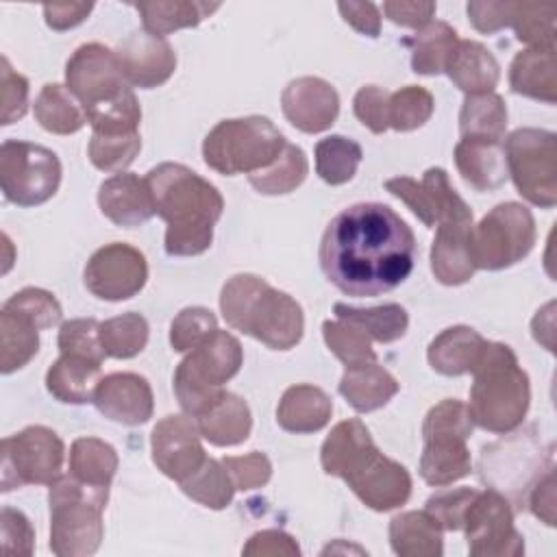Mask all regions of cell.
Returning <instances> with one entry per match:
<instances>
[{
    "label": "cell",
    "instance_id": "cell-1",
    "mask_svg": "<svg viewBox=\"0 0 557 557\" xmlns=\"http://www.w3.org/2000/svg\"><path fill=\"white\" fill-rule=\"evenodd\" d=\"M318 257L339 292L368 298L392 292L411 274L416 237L392 207L357 202L329 222Z\"/></svg>",
    "mask_w": 557,
    "mask_h": 557
},
{
    "label": "cell",
    "instance_id": "cell-2",
    "mask_svg": "<svg viewBox=\"0 0 557 557\" xmlns=\"http://www.w3.org/2000/svg\"><path fill=\"white\" fill-rule=\"evenodd\" d=\"M154 209L165 220V252L196 257L211 248L213 226L222 218L224 198L215 185L181 163H159L146 174Z\"/></svg>",
    "mask_w": 557,
    "mask_h": 557
},
{
    "label": "cell",
    "instance_id": "cell-3",
    "mask_svg": "<svg viewBox=\"0 0 557 557\" xmlns=\"http://www.w3.org/2000/svg\"><path fill=\"white\" fill-rule=\"evenodd\" d=\"M65 87L83 107L94 133H139L141 107L120 70L115 50L102 44L78 46L65 63Z\"/></svg>",
    "mask_w": 557,
    "mask_h": 557
},
{
    "label": "cell",
    "instance_id": "cell-4",
    "mask_svg": "<svg viewBox=\"0 0 557 557\" xmlns=\"http://www.w3.org/2000/svg\"><path fill=\"white\" fill-rule=\"evenodd\" d=\"M220 311L228 326L272 350H289L302 339V307L257 274L231 276L220 294Z\"/></svg>",
    "mask_w": 557,
    "mask_h": 557
},
{
    "label": "cell",
    "instance_id": "cell-5",
    "mask_svg": "<svg viewBox=\"0 0 557 557\" xmlns=\"http://www.w3.org/2000/svg\"><path fill=\"white\" fill-rule=\"evenodd\" d=\"M470 374L474 376L468 403L472 422L490 433L518 429L529 411L531 387L516 352L507 344L485 342Z\"/></svg>",
    "mask_w": 557,
    "mask_h": 557
},
{
    "label": "cell",
    "instance_id": "cell-6",
    "mask_svg": "<svg viewBox=\"0 0 557 557\" xmlns=\"http://www.w3.org/2000/svg\"><path fill=\"white\" fill-rule=\"evenodd\" d=\"M109 500L107 485H89L72 474L50 483V550L59 557H89L104 537L102 511Z\"/></svg>",
    "mask_w": 557,
    "mask_h": 557
},
{
    "label": "cell",
    "instance_id": "cell-7",
    "mask_svg": "<svg viewBox=\"0 0 557 557\" xmlns=\"http://www.w3.org/2000/svg\"><path fill=\"white\" fill-rule=\"evenodd\" d=\"M244 363V350L235 335L215 329L187 352L174 372V394L189 418L207 411L226 389Z\"/></svg>",
    "mask_w": 557,
    "mask_h": 557
},
{
    "label": "cell",
    "instance_id": "cell-8",
    "mask_svg": "<svg viewBox=\"0 0 557 557\" xmlns=\"http://www.w3.org/2000/svg\"><path fill=\"white\" fill-rule=\"evenodd\" d=\"M468 405L457 398H444L433 405L422 422V455L418 472L424 483L446 487L472 470L468 437L472 435Z\"/></svg>",
    "mask_w": 557,
    "mask_h": 557
},
{
    "label": "cell",
    "instance_id": "cell-9",
    "mask_svg": "<svg viewBox=\"0 0 557 557\" xmlns=\"http://www.w3.org/2000/svg\"><path fill=\"white\" fill-rule=\"evenodd\" d=\"M283 133L263 115L218 122L202 141L205 163L224 176L255 174L285 148Z\"/></svg>",
    "mask_w": 557,
    "mask_h": 557
},
{
    "label": "cell",
    "instance_id": "cell-10",
    "mask_svg": "<svg viewBox=\"0 0 557 557\" xmlns=\"http://www.w3.org/2000/svg\"><path fill=\"white\" fill-rule=\"evenodd\" d=\"M533 213L520 202H500L470 228V257L476 270H505L535 246Z\"/></svg>",
    "mask_w": 557,
    "mask_h": 557
},
{
    "label": "cell",
    "instance_id": "cell-11",
    "mask_svg": "<svg viewBox=\"0 0 557 557\" xmlns=\"http://www.w3.org/2000/svg\"><path fill=\"white\" fill-rule=\"evenodd\" d=\"M507 174L518 194L542 209L557 205V137L544 128H516L503 144Z\"/></svg>",
    "mask_w": 557,
    "mask_h": 557
},
{
    "label": "cell",
    "instance_id": "cell-12",
    "mask_svg": "<svg viewBox=\"0 0 557 557\" xmlns=\"http://www.w3.org/2000/svg\"><path fill=\"white\" fill-rule=\"evenodd\" d=\"M61 185L59 157L39 144L7 139L0 146V187L9 202L37 207L50 200Z\"/></svg>",
    "mask_w": 557,
    "mask_h": 557
},
{
    "label": "cell",
    "instance_id": "cell-13",
    "mask_svg": "<svg viewBox=\"0 0 557 557\" xmlns=\"http://www.w3.org/2000/svg\"><path fill=\"white\" fill-rule=\"evenodd\" d=\"M63 440L48 426L33 424L2 440V492L22 485H50L61 476Z\"/></svg>",
    "mask_w": 557,
    "mask_h": 557
},
{
    "label": "cell",
    "instance_id": "cell-14",
    "mask_svg": "<svg viewBox=\"0 0 557 557\" xmlns=\"http://www.w3.org/2000/svg\"><path fill=\"white\" fill-rule=\"evenodd\" d=\"M461 531L466 533L468 553L472 557H520L524 555V537L513 524L509 500L496 492H476Z\"/></svg>",
    "mask_w": 557,
    "mask_h": 557
},
{
    "label": "cell",
    "instance_id": "cell-15",
    "mask_svg": "<svg viewBox=\"0 0 557 557\" xmlns=\"http://www.w3.org/2000/svg\"><path fill=\"white\" fill-rule=\"evenodd\" d=\"M85 287L100 300L120 302L139 294L148 281L144 252L131 244L113 242L98 248L83 272Z\"/></svg>",
    "mask_w": 557,
    "mask_h": 557
},
{
    "label": "cell",
    "instance_id": "cell-16",
    "mask_svg": "<svg viewBox=\"0 0 557 557\" xmlns=\"http://www.w3.org/2000/svg\"><path fill=\"white\" fill-rule=\"evenodd\" d=\"M196 420L189 416L161 418L150 435V450L157 470L181 483L191 476L207 459Z\"/></svg>",
    "mask_w": 557,
    "mask_h": 557
},
{
    "label": "cell",
    "instance_id": "cell-17",
    "mask_svg": "<svg viewBox=\"0 0 557 557\" xmlns=\"http://www.w3.org/2000/svg\"><path fill=\"white\" fill-rule=\"evenodd\" d=\"M344 481L372 511H392L411 496V474L403 463L385 457L381 450H374Z\"/></svg>",
    "mask_w": 557,
    "mask_h": 557
},
{
    "label": "cell",
    "instance_id": "cell-18",
    "mask_svg": "<svg viewBox=\"0 0 557 557\" xmlns=\"http://www.w3.org/2000/svg\"><path fill=\"white\" fill-rule=\"evenodd\" d=\"M281 109L294 128L315 135L335 124L339 113V96L324 78L300 76L289 81L283 89Z\"/></svg>",
    "mask_w": 557,
    "mask_h": 557
},
{
    "label": "cell",
    "instance_id": "cell-19",
    "mask_svg": "<svg viewBox=\"0 0 557 557\" xmlns=\"http://www.w3.org/2000/svg\"><path fill=\"white\" fill-rule=\"evenodd\" d=\"M120 70L131 87L154 89L170 81L176 70L174 48L148 30L131 33L115 50Z\"/></svg>",
    "mask_w": 557,
    "mask_h": 557
},
{
    "label": "cell",
    "instance_id": "cell-20",
    "mask_svg": "<svg viewBox=\"0 0 557 557\" xmlns=\"http://www.w3.org/2000/svg\"><path fill=\"white\" fill-rule=\"evenodd\" d=\"M91 403L107 420L124 426L144 424L154 411L152 387L135 372H113L102 376Z\"/></svg>",
    "mask_w": 557,
    "mask_h": 557
},
{
    "label": "cell",
    "instance_id": "cell-21",
    "mask_svg": "<svg viewBox=\"0 0 557 557\" xmlns=\"http://www.w3.org/2000/svg\"><path fill=\"white\" fill-rule=\"evenodd\" d=\"M98 207L115 226L133 228L148 222L157 209L150 185L131 172H120L100 183Z\"/></svg>",
    "mask_w": 557,
    "mask_h": 557
},
{
    "label": "cell",
    "instance_id": "cell-22",
    "mask_svg": "<svg viewBox=\"0 0 557 557\" xmlns=\"http://www.w3.org/2000/svg\"><path fill=\"white\" fill-rule=\"evenodd\" d=\"M472 220L440 222L431 244V272L442 285L468 283L476 268L470 257Z\"/></svg>",
    "mask_w": 557,
    "mask_h": 557
},
{
    "label": "cell",
    "instance_id": "cell-23",
    "mask_svg": "<svg viewBox=\"0 0 557 557\" xmlns=\"http://www.w3.org/2000/svg\"><path fill=\"white\" fill-rule=\"evenodd\" d=\"M379 450L368 426L359 418H348L337 422L320 448L322 470L331 476L346 479L363 461Z\"/></svg>",
    "mask_w": 557,
    "mask_h": 557
},
{
    "label": "cell",
    "instance_id": "cell-24",
    "mask_svg": "<svg viewBox=\"0 0 557 557\" xmlns=\"http://www.w3.org/2000/svg\"><path fill=\"white\" fill-rule=\"evenodd\" d=\"M333 413V400L324 389L309 383L292 385L283 392L276 407V424L287 433L322 431Z\"/></svg>",
    "mask_w": 557,
    "mask_h": 557
},
{
    "label": "cell",
    "instance_id": "cell-25",
    "mask_svg": "<svg viewBox=\"0 0 557 557\" xmlns=\"http://www.w3.org/2000/svg\"><path fill=\"white\" fill-rule=\"evenodd\" d=\"M455 165L461 178L476 191L498 189L509 176L503 141L461 137L455 146Z\"/></svg>",
    "mask_w": 557,
    "mask_h": 557
},
{
    "label": "cell",
    "instance_id": "cell-26",
    "mask_svg": "<svg viewBox=\"0 0 557 557\" xmlns=\"http://www.w3.org/2000/svg\"><path fill=\"white\" fill-rule=\"evenodd\" d=\"M194 420L200 435L209 444L222 448L246 442L252 429V413L248 403L233 392H224L207 411Z\"/></svg>",
    "mask_w": 557,
    "mask_h": 557
},
{
    "label": "cell",
    "instance_id": "cell-27",
    "mask_svg": "<svg viewBox=\"0 0 557 557\" xmlns=\"http://www.w3.org/2000/svg\"><path fill=\"white\" fill-rule=\"evenodd\" d=\"M485 339L470 326L457 324L444 329L429 344L426 359L431 368L444 376H461L474 370Z\"/></svg>",
    "mask_w": 557,
    "mask_h": 557
},
{
    "label": "cell",
    "instance_id": "cell-28",
    "mask_svg": "<svg viewBox=\"0 0 557 557\" xmlns=\"http://www.w3.org/2000/svg\"><path fill=\"white\" fill-rule=\"evenodd\" d=\"M455 87L470 94H490L498 85L500 65L496 57L479 41L463 39L455 46L446 70Z\"/></svg>",
    "mask_w": 557,
    "mask_h": 557
},
{
    "label": "cell",
    "instance_id": "cell-29",
    "mask_svg": "<svg viewBox=\"0 0 557 557\" xmlns=\"http://www.w3.org/2000/svg\"><path fill=\"white\" fill-rule=\"evenodd\" d=\"M511 91L542 100L557 102V63L555 48H527L518 52L509 67Z\"/></svg>",
    "mask_w": 557,
    "mask_h": 557
},
{
    "label": "cell",
    "instance_id": "cell-30",
    "mask_svg": "<svg viewBox=\"0 0 557 557\" xmlns=\"http://www.w3.org/2000/svg\"><path fill=\"white\" fill-rule=\"evenodd\" d=\"M337 389L355 411L370 413L385 407L398 394L400 385L379 361H370L346 368Z\"/></svg>",
    "mask_w": 557,
    "mask_h": 557
},
{
    "label": "cell",
    "instance_id": "cell-31",
    "mask_svg": "<svg viewBox=\"0 0 557 557\" xmlns=\"http://www.w3.org/2000/svg\"><path fill=\"white\" fill-rule=\"evenodd\" d=\"M102 363L76 355H61L46 372V389L67 405H85L94 400L100 383Z\"/></svg>",
    "mask_w": 557,
    "mask_h": 557
},
{
    "label": "cell",
    "instance_id": "cell-32",
    "mask_svg": "<svg viewBox=\"0 0 557 557\" xmlns=\"http://www.w3.org/2000/svg\"><path fill=\"white\" fill-rule=\"evenodd\" d=\"M389 544L400 557H442L444 537L440 524L422 511H403L389 520Z\"/></svg>",
    "mask_w": 557,
    "mask_h": 557
},
{
    "label": "cell",
    "instance_id": "cell-33",
    "mask_svg": "<svg viewBox=\"0 0 557 557\" xmlns=\"http://www.w3.org/2000/svg\"><path fill=\"white\" fill-rule=\"evenodd\" d=\"M135 9L141 15L144 30L157 37H165L178 28L198 26L205 17L220 9V4L198 2V0H157L139 2Z\"/></svg>",
    "mask_w": 557,
    "mask_h": 557
},
{
    "label": "cell",
    "instance_id": "cell-34",
    "mask_svg": "<svg viewBox=\"0 0 557 557\" xmlns=\"http://www.w3.org/2000/svg\"><path fill=\"white\" fill-rule=\"evenodd\" d=\"M35 120L54 135L78 133L87 124V115L78 100L59 83H46L33 104Z\"/></svg>",
    "mask_w": 557,
    "mask_h": 557
},
{
    "label": "cell",
    "instance_id": "cell-35",
    "mask_svg": "<svg viewBox=\"0 0 557 557\" xmlns=\"http://www.w3.org/2000/svg\"><path fill=\"white\" fill-rule=\"evenodd\" d=\"M505 131H507V104L498 94L490 91V94L466 96L459 111L461 137L503 141Z\"/></svg>",
    "mask_w": 557,
    "mask_h": 557
},
{
    "label": "cell",
    "instance_id": "cell-36",
    "mask_svg": "<svg viewBox=\"0 0 557 557\" xmlns=\"http://www.w3.org/2000/svg\"><path fill=\"white\" fill-rule=\"evenodd\" d=\"M407 44L411 48V70L422 76H435L446 70L459 37L450 24L435 20L407 39Z\"/></svg>",
    "mask_w": 557,
    "mask_h": 557
},
{
    "label": "cell",
    "instance_id": "cell-37",
    "mask_svg": "<svg viewBox=\"0 0 557 557\" xmlns=\"http://www.w3.org/2000/svg\"><path fill=\"white\" fill-rule=\"evenodd\" d=\"M39 326L22 313L0 311V370L11 374L24 368L39 350Z\"/></svg>",
    "mask_w": 557,
    "mask_h": 557
},
{
    "label": "cell",
    "instance_id": "cell-38",
    "mask_svg": "<svg viewBox=\"0 0 557 557\" xmlns=\"http://www.w3.org/2000/svg\"><path fill=\"white\" fill-rule=\"evenodd\" d=\"M333 313L339 320L357 324L363 333L370 335V339L381 342V344H392V342L400 339L409 326V315H407L405 307H400L398 302H385V305L368 307V309L335 302Z\"/></svg>",
    "mask_w": 557,
    "mask_h": 557
},
{
    "label": "cell",
    "instance_id": "cell-39",
    "mask_svg": "<svg viewBox=\"0 0 557 557\" xmlns=\"http://www.w3.org/2000/svg\"><path fill=\"white\" fill-rule=\"evenodd\" d=\"M117 453L111 444L98 437H78L70 446V474L89 485H111L117 472Z\"/></svg>",
    "mask_w": 557,
    "mask_h": 557
},
{
    "label": "cell",
    "instance_id": "cell-40",
    "mask_svg": "<svg viewBox=\"0 0 557 557\" xmlns=\"http://www.w3.org/2000/svg\"><path fill=\"white\" fill-rule=\"evenodd\" d=\"M309 174V161L302 148L285 144L283 152L263 170L248 174V183L263 196H283L298 189Z\"/></svg>",
    "mask_w": 557,
    "mask_h": 557
},
{
    "label": "cell",
    "instance_id": "cell-41",
    "mask_svg": "<svg viewBox=\"0 0 557 557\" xmlns=\"http://www.w3.org/2000/svg\"><path fill=\"white\" fill-rule=\"evenodd\" d=\"M315 172L329 185H344L363 159L361 146L344 135H329L315 144Z\"/></svg>",
    "mask_w": 557,
    "mask_h": 557
},
{
    "label": "cell",
    "instance_id": "cell-42",
    "mask_svg": "<svg viewBox=\"0 0 557 557\" xmlns=\"http://www.w3.org/2000/svg\"><path fill=\"white\" fill-rule=\"evenodd\" d=\"M148 322L141 313L128 311L100 322V344L107 357L131 359L148 344Z\"/></svg>",
    "mask_w": 557,
    "mask_h": 557
},
{
    "label": "cell",
    "instance_id": "cell-43",
    "mask_svg": "<svg viewBox=\"0 0 557 557\" xmlns=\"http://www.w3.org/2000/svg\"><path fill=\"white\" fill-rule=\"evenodd\" d=\"M181 490L196 503L209 509H224L231 505L235 487L222 461L207 457L205 463L185 481L178 483Z\"/></svg>",
    "mask_w": 557,
    "mask_h": 557
},
{
    "label": "cell",
    "instance_id": "cell-44",
    "mask_svg": "<svg viewBox=\"0 0 557 557\" xmlns=\"http://www.w3.org/2000/svg\"><path fill=\"white\" fill-rule=\"evenodd\" d=\"M322 337L329 346V350L346 366H363L370 361H376V352L372 348V339L368 333H363L357 324L346 320H324L322 324Z\"/></svg>",
    "mask_w": 557,
    "mask_h": 557
},
{
    "label": "cell",
    "instance_id": "cell-45",
    "mask_svg": "<svg viewBox=\"0 0 557 557\" xmlns=\"http://www.w3.org/2000/svg\"><path fill=\"white\" fill-rule=\"evenodd\" d=\"M555 4L516 2L511 26L516 39L529 48H555Z\"/></svg>",
    "mask_w": 557,
    "mask_h": 557
},
{
    "label": "cell",
    "instance_id": "cell-46",
    "mask_svg": "<svg viewBox=\"0 0 557 557\" xmlns=\"http://www.w3.org/2000/svg\"><path fill=\"white\" fill-rule=\"evenodd\" d=\"M435 109L433 94L420 85H407L389 94V128L409 133L424 126Z\"/></svg>",
    "mask_w": 557,
    "mask_h": 557
},
{
    "label": "cell",
    "instance_id": "cell-47",
    "mask_svg": "<svg viewBox=\"0 0 557 557\" xmlns=\"http://www.w3.org/2000/svg\"><path fill=\"white\" fill-rule=\"evenodd\" d=\"M141 150V137L139 133H126V135H102L91 133L87 154L94 168L102 172H124L135 157Z\"/></svg>",
    "mask_w": 557,
    "mask_h": 557
},
{
    "label": "cell",
    "instance_id": "cell-48",
    "mask_svg": "<svg viewBox=\"0 0 557 557\" xmlns=\"http://www.w3.org/2000/svg\"><path fill=\"white\" fill-rule=\"evenodd\" d=\"M61 355H76L102 363L104 350L100 344V322L96 318H74L61 324L57 337Z\"/></svg>",
    "mask_w": 557,
    "mask_h": 557
},
{
    "label": "cell",
    "instance_id": "cell-49",
    "mask_svg": "<svg viewBox=\"0 0 557 557\" xmlns=\"http://www.w3.org/2000/svg\"><path fill=\"white\" fill-rule=\"evenodd\" d=\"M218 329V318L207 307H185L170 324V344L176 352H189Z\"/></svg>",
    "mask_w": 557,
    "mask_h": 557
},
{
    "label": "cell",
    "instance_id": "cell-50",
    "mask_svg": "<svg viewBox=\"0 0 557 557\" xmlns=\"http://www.w3.org/2000/svg\"><path fill=\"white\" fill-rule=\"evenodd\" d=\"M2 309H9V311H15V313H22L26 315L28 320H33L41 331L44 329H50L54 324L61 322V305L59 300L46 292V289H39V287H24L20 292H15L4 305Z\"/></svg>",
    "mask_w": 557,
    "mask_h": 557
},
{
    "label": "cell",
    "instance_id": "cell-51",
    "mask_svg": "<svg viewBox=\"0 0 557 557\" xmlns=\"http://www.w3.org/2000/svg\"><path fill=\"white\" fill-rule=\"evenodd\" d=\"M479 490L472 487H457V490H444L435 492L426 498L424 511L440 524L442 531H461L466 511L476 496Z\"/></svg>",
    "mask_w": 557,
    "mask_h": 557
},
{
    "label": "cell",
    "instance_id": "cell-52",
    "mask_svg": "<svg viewBox=\"0 0 557 557\" xmlns=\"http://www.w3.org/2000/svg\"><path fill=\"white\" fill-rule=\"evenodd\" d=\"M222 463L233 481L235 490L250 492L257 487H263L272 476V463L268 455L252 450L248 455L239 457H222Z\"/></svg>",
    "mask_w": 557,
    "mask_h": 557
},
{
    "label": "cell",
    "instance_id": "cell-53",
    "mask_svg": "<svg viewBox=\"0 0 557 557\" xmlns=\"http://www.w3.org/2000/svg\"><path fill=\"white\" fill-rule=\"evenodd\" d=\"M0 85H2V113L0 124L9 126L26 115L28 109V81L15 72L7 57L0 59Z\"/></svg>",
    "mask_w": 557,
    "mask_h": 557
},
{
    "label": "cell",
    "instance_id": "cell-54",
    "mask_svg": "<svg viewBox=\"0 0 557 557\" xmlns=\"http://www.w3.org/2000/svg\"><path fill=\"white\" fill-rule=\"evenodd\" d=\"M352 111L357 120L374 135L389 128V94L376 85H363L352 98Z\"/></svg>",
    "mask_w": 557,
    "mask_h": 557
},
{
    "label": "cell",
    "instance_id": "cell-55",
    "mask_svg": "<svg viewBox=\"0 0 557 557\" xmlns=\"http://www.w3.org/2000/svg\"><path fill=\"white\" fill-rule=\"evenodd\" d=\"M385 189L398 200H403L424 226L437 224L429 189L422 185V181H416L411 176H394L385 181Z\"/></svg>",
    "mask_w": 557,
    "mask_h": 557
},
{
    "label": "cell",
    "instance_id": "cell-56",
    "mask_svg": "<svg viewBox=\"0 0 557 557\" xmlns=\"http://www.w3.org/2000/svg\"><path fill=\"white\" fill-rule=\"evenodd\" d=\"M2 529V548L15 555H33L35 550V531L30 520L13 507H2L0 511Z\"/></svg>",
    "mask_w": 557,
    "mask_h": 557
},
{
    "label": "cell",
    "instance_id": "cell-57",
    "mask_svg": "<svg viewBox=\"0 0 557 557\" xmlns=\"http://www.w3.org/2000/svg\"><path fill=\"white\" fill-rule=\"evenodd\" d=\"M242 555L246 557H298L300 546L298 542L281 531V529H263L250 535L246 546L242 548Z\"/></svg>",
    "mask_w": 557,
    "mask_h": 557
},
{
    "label": "cell",
    "instance_id": "cell-58",
    "mask_svg": "<svg viewBox=\"0 0 557 557\" xmlns=\"http://www.w3.org/2000/svg\"><path fill=\"white\" fill-rule=\"evenodd\" d=\"M516 2H468V20L479 33H496L511 26Z\"/></svg>",
    "mask_w": 557,
    "mask_h": 557
},
{
    "label": "cell",
    "instance_id": "cell-59",
    "mask_svg": "<svg viewBox=\"0 0 557 557\" xmlns=\"http://www.w3.org/2000/svg\"><path fill=\"white\" fill-rule=\"evenodd\" d=\"M435 2H405V0H387L383 2V13L389 22L405 26V28H424L429 22H433L435 15Z\"/></svg>",
    "mask_w": 557,
    "mask_h": 557
},
{
    "label": "cell",
    "instance_id": "cell-60",
    "mask_svg": "<svg viewBox=\"0 0 557 557\" xmlns=\"http://www.w3.org/2000/svg\"><path fill=\"white\" fill-rule=\"evenodd\" d=\"M337 9L344 22H348L357 33L366 37H379L381 11L374 2H339Z\"/></svg>",
    "mask_w": 557,
    "mask_h": 557
},
{
    "label": "cell",
    "instance_id": "cell-61",
    "mask_svg": "<svg viewBox=\"0 0 557 557\" xmlns=\"http://www.w3.org/2000/svg\"><path fill=\"white\" fill-rule=\"evenodd\" d=\"M91 2H52L44 4V20L52 30H70L87 20L91 13Z\"/></svg>",
    "mask_w": 557,
    "mask_h": 557
},
{
    "label": "cell",
    "instance_id": "cell-62",
    "mask_svg": "<svg viewBox=\"0 0 557 557\" xmlns=\"http://www.w3.org/2000/svg\"><path fill=\"white\" fill-rule=\"evenodd\" d=\"M555 470L548 468L544 476L537 479L535 487L529 496V507L535 518H540L544 524L555 527Z\"/></svg>",
    "mask_w": 557,
    "mask_h": 557
},
{
    "label": "cell",
    "instance_id": "cell-63",
    "mask_svg": "<svg viewBox=\"0 0 557 557\" xmlns=\"http://www.w3.org/2000/svg\"><path fill=\"white\" fill-rule=\"evenodd\" d=\"M553 322H555V315H553V313L548 315V322L544 324L542 313L537 311V315L533 318V324H531L533 337H535L540 344H544L546 350H553Z\"/></svg>",
    "mask_w": 557,
    "mask_h": 557
}]
</instances>
